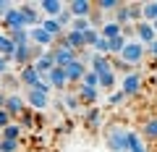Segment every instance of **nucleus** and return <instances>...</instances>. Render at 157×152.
<instances>
[{
	"label": "nucleus",
	"instance_id": "obj_6",
	"mask_svg": "<svg viewBox=\"0 0 157 152\" xmlns=\"http://www.w3.org/2000/svg\"><path fill=\"white\" fill-rule=\"evenodd\" d=\"M39 47H34L32 42L29 45H21V47H16V53H13V63H16L18 68H24V66H29V63H34V58L39 55Z\"/></svg>",
	"mask_w": 157,
	"mask_h": 152
},
{
	"label": "nucleus",
	"instance_id": "obj_11",
	"mask_svg": "<svg viewBox=\"0 0 157 152\" xmlns=\"http://www.w3.org/2000/svg\"><path fill=\"white\" fill-rule=\"evenodd\" d=\"M89 68L97 73V76H102V73H115L113 71V58L110 55H92V60H89Z\"/></svg>",
	"mask_w": 157,
	"mask_h": 152
},
{
	"label": "nucleus",
	"instance_id": "obj_38",
	"mask_svg": "<svg viewBox=\"0 0 157 152\" xmlns=\"http://www.w3.org/2000/svg\"><path fill=\"white\" fill-rule=\"evenodd\" d=\"M94 53H97V55H110V42H107L105 37H100L97 45H94Z\"/></svg>",
	"mask_w": 157,
	"mask_h": 152
},
{
	"label": "nucleus",
	"instance_id": "obj_21",
	"mask_svg": "<svg viewBox=\"0 0 157 152\" xmlns=\"http://www.w3.org/2000/svg\"><path fill=\"white\" fill-rule=\"evenodd\" d=\"M115 24H118L121 29L134 26V24H131V11H128V3H121V8L115 11Z\"/></svg>",
	"mask_w": 157,
	"mask_h": 152
},
{
	"label": "nucleus",
	"instance_id": "obj_19",
	"mask_svg": "<svg viewBox=\"0 0 157 152\" xmlns=\"http://www.w3.org/2000/svg\"><path fill=\"white\" fill-rule=\"evenodd\" d=\"M66 40L73 50H86V40L81 32H73V29H66Z\"/></svg>",
	"mask_w": 157,
	"mask_h": 152
},
{
	"label": "nucleus",
	"instance_id": "obj_22",
	"mask_svg": "<svg viewBox=\"0 0 157 152\" xmlns=\"http://www.w3.org/2000/svg\"><path fill=\"white\" fill-rule=\"evenodd\" d=\"M121 34H123V29L118 26L115 21H107V24H102V29H100V37H105L107 42H110V40H115V37H121Z\"/></svg>",
	"mask_w": 157,
	"mask_h": 152
},
{
	"label": "nucleus",
	"instance_id": "obj_41",
	"mask_svg": "<svg viewBox=\"0 0 157 152\" xmlns=\"http://www.w3.org/2000/svg\"><path fill=\"white\" fill-rule=\"evenodd\" d=\"M11 123H13V115L6 110V107H3V110H0V131L6 129V126H11Z\"/></svg>",
	"mask_w": 157,
	"mask_h": 152
},
{
	"label": "nucleus",
	"instance_id": "obj_29",
	"mask_svg": "<svg viewBox=\"0 0 157 152\" xmlns=\"http://www.w3.org/2000/svg\"><path fill=\"white\" fill-rule=\"evenodd\" d=\"M141 16H144L147 24L157 21V0H155V3H144V8H141Z\"/></svg>",
	"mask_w": 157,
	"mask_h": 152
},
{
	"label": "nucleus",
	"instance_id": "obj_46",
	"mask_svg": "<svg viewBox=\"0 0 157 152\" xmlns=\"http://www.w3.org/2000/svg\"><path fill=\"white\" fill-rule=\"evenodd\" d=\"M147 53H149L152 58H157V40L152 42V45H147Z\"/></svg>",
	"mask_w": 157,
	"mask_h": 152
},
{
	"label": "nucleus",
	"instance_id": "obj_39",
	"mask_svg": "<svg viewBox=\"0 0 157 152\" xmlns=\"http://www.w3.org/2000/svg\"><path fill=\"white\" fill-rule=\"evenodd\" d=\"M58 24H60L63 29H68V26L73 24V16H71V11H68V8H63V11H60V16H58Z\"/></svg>",
	"mask_w": 157,
	"mask_h": 152
},
{
	"label": "nucleus",
	"instance_id": "obj_23",
	"mask_svg": "<svg viewBox=\"0 0 157 152\" xmlns=\"http://www.w3.org/2000/svg\"><path fill=\"white\" fill-rule=\"evenodd\" d=\"M8 34V40L13 42L16 47H21V45H29V29H13V32H6Z\"/></svg>",
	"mask_w": 157,
	"mask_h": 152
},
{
	"label": "nucleus",
	"instance_id": "obj_1",
	"mask_svg": "<svg viewBox=\"0 0 157 152\" xmlns=\"http://www.w3.org/2000/svg\"><path fill=\"white\" fill-rule=\"evenodd\" d=\"M105 144L110 152H128V131L123 126H110L105 134Z\"/></svg>",
	"mask_w": 157,
	"mask_h": 152
},
{
	"label": "nucleus",
	"instance_id": "obj_15",
	"mask_svg": "<svg viewBox=\"0 0 157 152\" xmlns=\"http://www.w3.org/2000/svg\"><path fill=\"white\" fill-rule=\"evenodd\" d=\"M45 79H47V84H50L52 87V92H63V89H66V87H68V79H66V71H63V68H52V71L50 73H47V76H45Z\"/></svg>",
	"mask_w": 157,
	"mask_h": 152
},
{
	"label": "nucleus",
	"instance_id": "obj_48",
	"mask_svg": "<svg viewBox=\"0 0 157 152\" xmlns=\"http://www.w3.org/2000/svg\"><path fill=\"white\" fill-rule=\"evenodd\" d=\"M152 29H155V32H157V21H152Z\"/></svg>",
	"mask_w": 157,
	"mask_h": 152
},
{
	"label": "nucleus",
	"instance_id": "obj_44",
	"mask_svg": "<svg viewBox=\"0 0 157 152\" xmlns=\"http://www.w3.org/2000/svg\"><path fill=\"white\" fill-rule=\"evenodd\" d=\"M11 58H3L0 55V79H3V76H8V68H11Z\"/></svg>",
	"mask_w": 157,
	"mask_h": 152
},
{
	"label": "nucleus",
	"instance_id": "obj_43",
	"mask_svg": "<svg viewBox=\"0 0 157 152\" xmlns=\"http://www.w3.org/2000/svg\"><path fill=\"white\" fill-rule=\"evenodd\" d=\"M34 89H37L39 95H45V97H50V95H52V87L47 84V79H42V81H39L37 87H34Z\"/></svg>",
	"mask_w": 157,
	"mask_h": 152
},
{
	"label": "nucleus",
	"instance_id": "obj_14",
	"mask_svg": "<svg viewBox=\"0 0 157 152\" xmlns=\"http://www.w3.org/2000/svg\"><path fill=\"white\" fill-rule=\"evenodd\" d=\"M6 110L11 113L13 118H18V115L26 110V100H24L21 95H16V92H11V95L6 97Z\"/></svg>",
	"mask_w": 157,
	"mask_h": 152
},
{
	"label": "nucleus",
	"instance_id": "obj_27",
	"mask_svg": "<svg viewBox=\"0 0 157 152\" xmlns=\"http://www.w3.org/2000/svg\"><path fill=\"white\" fill-rule=\"evenodd\" d=\"M128 152H147V142L136 131H128Z\"/></svg>",
	"mask_w": 157,
	"mask_h": 152
},
{
	"label": "nucleus",
	"instance_id": "obj_30",
	"mask_svg": "<svg viewBox=\"0 0 157 152\" xmlns=\"http://www.w3.org/2000/svg\"><path fill=\"white\" fill-rule=\"evenodd\" d=\"M141 8H144V3H128V11H131V24H141L144 21V16H141Z\"/></svg>",
	"mask_w": 157,
	"mask_h": 152
},
{
	"label": "nucleus",
	"instance_id": "obj_8",
	"mask_svg": "<svg viewBox=\"0 0 157 152\" xmlns=\"http://www.w3.org/2000/svg\"><path fill=\"white\" fill-rule=\"evenodd\" d=\"M66 8L71 11L73 18H89L92 11H94V3H92V0H71Z\"/></svg>",
	"mask_w": 157,
	"mask_h": 152
},
{
	"label": "nucleus",
	"instance_id": "obj_17",
	"mask_svg": "<svg viewBox=\"0 0 157 152\" xmlns=\"http://www.w3.org/2000/svg\"><path fill=\"white\" fill-rule=\"evenodd\" d=\"M37 6H39V13H45L47 18H58V16H60V11L66 8L60 0H39Z\"/></svg>",
	"mask_w": 157,
	"mask_h": 152
},
{
	"label": "nucleus",
	"instance_id": "obj_12",
	"mask_svg": "<svg viewBox=\"0 0 157 152\" xmlns=\"http://www.w3.org/2000/svg\"><path fill=\"white\" fill-rule=\"evenodd\" d=\"M134 34H136V42H141V45H152V42L157 40V32L152 29V24H147V21H141V24H136L134 26Z\"/></svg>",
	"mask_w": 157,
	"mask_h": 152
},
{
	"label": "nucleus",
	"instance_id": "obj_13",
	"mask_svg": "<svg viewBox=\"0 0 157 152\" xmlns=\"http://www.w3.org/2000/svg\"><path fill=\"white\" fill-rule=\"evenodd\" d=\"M24 100H26V107H29V110H47V107H50V97L39 95L37 89H29Z\"/></svg>",
	"mask_w": 157,
	"mask_h": 152
},
{
	"label": "nucleus",
	"instance_id": "obj_32",
	"mask_svg": "<svg viewBox=\"0 0 157 152\" xmlns=\"http://www.w3.org/2000/svg\"><path fill=\"white\" fill-rule=\"evenodd\" d=\"M63 105H66L68 110H78L81 100H78V95H73V92H63Z\"/></svg>",
	"mask_w": 157,
	"mask_h": 152
},
{
	"label": "nucleus",
	"instance_id": "obj_36",
	"mask_svg": "<svg viewBox=\"0 0 157 152\" xmlns=\"http://www.w3.org/2000/svg\"><path fill=\"white\" fill-rule=\"evenodd\" d=\"M68 29H73V32H81L84 34L86 29H92V24H89V18H73V24Z\"/></svg>",
	"mask_w": 157,
	"mask_h": 152
},
{
	"label": "nucleus",
	"instance_id": "obj_5",
	"mask_svg": "<svg viewBox=\"0 0 157 152\" xmlns=\"http://www.w3.org/2000/svg\"><path fill=\"white\" fill-rule=\"evenodd\" d=\"M29 40H32V45L39 47V50H52V45H55V37L47 34L45 29H42V24L34 26V29H29Z\"/></svg>",
	"mask_w": 157,
	"mask_h": 152
},
{
	"label": "nucleus",
	"instance_id": "obj_40",
	"mask_svg": "<svg viewBox=\"0 0 157 152\" xmlns=\"http://www.w3.org/2000/svg\"><path fill=\"white\" fill-rule=\"evenodd\" d=\"M0 152H18V142H13V139H0Z\"/></svg>",
	"mask_w": 157,
	"mask_h": 152
},
{
	"label": "nucleus",
	"instance_id": "obj_47",
	"mask_svg": "<svg viewBox=\"0 0 157 152\" xmlns=\"http://www.w3.org/2000/svg\"><path fill=\"white\" fill-rule=\"evenodd\" d=\"M6 97H8V95H6V92H3V89H0V110L6 107Z\"/></svg>",
	"mask_w": 157,
	"mask_h": 152
},
{
	"label": "nucleus",
	"instance_id": "obj_37",
	"mask_svg": "<svg viewBox=\"0 0 157 152\" xmlns=\"http://www.w3.org/2000/svg\"><path fill=\"white\" fill-rule=\"evenodd\" d=\"M18 123H21V129H32V126H34V115H32V110H29V107L18 115Z\"/></svg>",
	"mask_w": 157,
	"mask_h": 152
},
{
	"label": "nucleus",
	"instance_id": "obj_4",
	"mask_svg": "<svg viewBox=\"0 0 157 152\" xmlns=\"http://www.w3.org/2000/svg\"><path fill=\"white\" fill-rule=\"evenodd\" d=\"M3 24H6V32H13V29H29L26 13L21 11V6H13L11 11L3 16Z\"/></svg>",
	"mask_w": 157,
	"mask_h": 152
},
{
	"label": "nucleus",
	"instance_id": "obj_33",
	"mask_svg": "<svg viewBox=\"0 0 157 152\" xmlns=\"http://www.w3.org/2000/svg\"><path fill=\"white\" fill-rule=\"evenodd\" d=\"M126 37L123 34H121V37H115V40H110V55H121V53H123V47H126Z\"/></svg>",
	"mask_w": 157,
	"mask_h": 152
},
{
	"label": "nucleus",
	"instance_id": "obj_42",
	"mask_svg": "<svg viewBox=\"0 0 157 152\" xmlns=\"http://www.w3.org/2000/svg\"><path fill=\"white\" fill-rule=\"evenodd\" d=\"M107 102H110V105H123V102H126V95L118 89V92H113V95L107 97Z\"/></svg>",
	"mask_w": 157,
	"mask_h": 152
},
{
	"label": "nucleus",
	"instance_id": "obj_31",
	"mask_svg": "<svg viewBox=\"0 0 157 152\" xmlns=\"http://www.w3.org/2000/svg\"><path fill=\"white\" fill-rule=\"evenodd\" d=\"M94 8H97L100 13H105V11H118V8H121V0H97Z\"/></svg>",
	"mask_w": 157,
	"mask_h": 152
},
{
	"label": "nucleus",
	"instance_id": "obj_10",
	"mask_svg": "<svg viewBox=\"0 0 157 152\" xmlns=\"http://www.w3.org/2000/svg\"><path fill=\"white\" fill-rule=\"evenodd\" d=\"M18 81H21L26 89H34V87L42 81V76H39V71L32 66V63H29V66H24L21 71H18Z\"/></svg>",
	"mask_w": 157,
	"mask_h": 152
},
{
	"label": "nucleus",
	"instance_id": "obj_2",
	"mask_svg": "<svg viewBox=\"0 0 157 152\" xmlns=\"http://www.w3.org/2000/svg\"><path fill=\"white\" fill-rule=\"evenodd\" d=\"M144 55H147V47L141 45V42H136V40H131V42H126V47H123V53L118 55V60L121 63H126V66H136V63H141L144 60Z\"/></svg>",
	"mask_w": 157,
	"mask_h": 152
},
{
	"label": "nucleus",
	"instance_id": "obj_45",
	"mask_svg": "<svg viewBox=\"0 0 157 152\" xmlns=\"http://www.w3.org/2000/svg\"><path fill=\"white\" fill-rule=\"evenodd\" d=\"M11 8H13V3H8V0H0V18L6 16V13L11 11Z\"/></svg>",
	"mask_w": 157,
	"mask_h": 152
},
{
	"label": "nucleus",
	"instance_id": "obj_35",
	"mask_svg": "<svg viewBox=\"0 0 157 152\" xmlns=\"http://www.w3.org/2000/svg\"><path fill=\"white\" fill-rule=\"evenodd\" d=\"M81 87H97V89H100V76L89 68V71L84 73V79H81Z\"/></svg>",
	"mask_w": 157,
	"mask_h": 152
},
{
	"label": "nucleus",
	"instance_id": "obj_9",
	"mask_svg": "<svg viewBox=\"0 0 157 152\" xmlns=\"http://www.w3.org/2000/svg\"><path fill=\"white\" fill-rule=\"evenodd\" d=\"M32 66L37 68V71H39V76L45 79L47 73H50L52 68H55V60H52V50H42L37 58H34V63H32Z\"/></svg>",
	"mask_w": 157,
	"mask_h": 152
},
{
	"label": "nucleus",
	"instance_id": "obj_25",
	"mask_svg": "<svg viewBox=\"0 0 157 152\" xmlns=\"http://www.w3.org/2000/svg\"><path fill=\"white\" fill-rule=\"evenodd\" d=\"M21 134H24V129H21V123H11V126H6V129L0 131V139H13V142H18L21 139Z\"/></svg>",
	"mask_w": 157,
	"mask_h": 152
},
{
	"label": "nucleus",
	"instance_id": "obj_26",
	"mask_svg": "<svg viewBox=\"0 0 157 152\" xmlns=\"http://www.w3.org/2000/svg\"><path fill=\"white\" fill-rule=\"evenodd\" d=\"M13 53H16V45L8 40L6 32H0V55H3V58H11V60H13Z\"/></svg>",
	"mask_w": 157,
	"mask_h": 152
},
{
	"label": "nucleus",
	"instance_id": "obj_3",
	"mask_svg": "<svg viewBox=\"0 0 157 152\" xmlns=\"http://www.w3.org/2000/svg\"><path fill=\"white\" fill-rule=\"evenodd\" d=\"M141 89H144V76H141V71H131L121 79V92L126 97H139Z\"/></svg>",
	"mask_w": 157,
	"mask_h": 152
},
{
	"label": "nucleus",
	"instance_id": "obj_16",
	"mask_svg": "<svg viewBox=\"0 0 157 152\" xmlns=\"http://www.w3.org/2000/svg\"><path fill=\"white\" fill-rule=\"evenodd\" d=\"M102 123H105V115H102V110H100V107H94V105H92L89 110L84 113V126H86L89 131H97V129H100Z\"/></svg>",
	"mask_w": 157,
	"mask_h": 152
},
{
	"label": "nucleus",
	"instance_id": "obj_34",
	"mask_svg": "<svg viewBox=\"0 0 157 152\" xmlns=\"http://www.w3.org/2000/svg\"><path fill=\"white\" fill-rule=\"evenodd\" d=\"M84 40H86V50H94L97 40H100V29H86V32H84Z\"/></svg>",
	"mask_w": 157,
	"mask_h": 152
},
{
	"label": "nucleus",
	"instance_id": "obj_7",
	"mask_svg": "<svg viewBox=\"0 0 157 152\" xmlns=\"http://www.w3.org/2000/svg\"><path fill=\"white\" fill-rule=\"evenodd\" d=\"M63 71H66V79H68V84H81L84 73L89 71V68H86L84 63H81V58H76V60H71L66 68H63Z\"/></svg>",
	"mask_w": 157,
	"mask_h": 152
},
{
	"label": "nucleus",
	"instance_id": "obj_28",
	"mask_svg": "<svg viewBox=\"0 0 157 152\" xmlns=\"http://www.w3.org/2000/svg\"><path fill=\"white\" fill-rule=\"evenodd\" d=\"M118 87V76L115 73H102L100 76V92H110Z\"/></svg>",
	"mask_w": 157,
	"mask_h": 152
},
{
	"label": "nucleus",
	"instance_id": "obj_24",
	"mask_svg": "<svg viewBox=\"0 0 157 152\" xmlns=\"http://www.w3.org/2000/svg\"><path fill=\"white\" fill-rule=\"evenodd\" d=\"M42 29H45L47 34H52V37H63V34H66V29L60 26V24H58V18H42Z\"/></svg>",
	"mask_w": 157,
	"mask_h": 152
},
{
	"label": "nucleus",
	"instance_id": "obj_18",
	"mask_svg": "<svg viewBox=\"0 0 157 152\" xmlns=\"http://www.w3.org/2000/svg\"><path fill=\"white\" fill-rule=\"evenodd\" d=\"M78 100L81 102H86V105H94L97 100H100V89H97V87H81L78 84Z\"/></svg>",
	"mask_w": 157,
	"mask_h": 152
},
{
	"label": "nucleus",
	"instance_id": "obj_20",
	"mask_svg": "<svg viewBox=\"0 0 157 152\" xmlns=\"http://www.w3.org/2000/svg\"><path fill=\"white\" fill-rule=\"evenodd\" d=\"M139 136L144 142H157V115H155V118H149L144 126H141V134Z\"/></svg>",
	"mask_w": 157,
	"mask_h": 152
}]
</instances>
